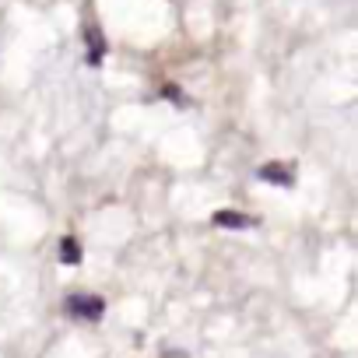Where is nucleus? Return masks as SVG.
I'll list each match as a JSON object with an SVG mask.
<instances>
[{"label":"nucleus","mask_w":358,"mask_h":358,"mask_svg":"<svg viewBox=\"0 0 358 358\" xmlns=\"http://www.w3.org/2000/svg\"><path fill=\"white\" fill-rule=\"evenodd\" d=\"M64 309L71 313V316H78V320H88V323H95V320H102V313H106V302L99 299V295H67V302H64Z\"/></svg>","instance_id":"nucleus-1"},{"label":"nucleus","mask_w":358,"mask_h":358,"mask_svg":"<svg viewBox=\"0 0 358 358\" xmlns=\"http://www.w3.org/2000/svg\"><path fill=\"white\" fill-rule=\"evenodd\" d=\"M260 179H264V183H278V187H292V169L271 162V165L260 169Z\"/></svg>","instance_id":"nucleus-2"},{"label":"nucleus","mask_w":358,"mask_h":358,"mask_svg":"<svg viewBox=\"0 0 358 358\" xmlns=\"http://www.w3.org/2000/svg\"><path fill=\"white\" fill-rule=\"evenodd\" d=\"M211 222H215L218 229H250V225H253L250 215H236V211H218Z\"/></svg>","instance_id":"nucleus-3"},{"label":"nucleus","mask_w":358,"mask_h":358,"mask_svg":"<svg viewBox=\"0 0 358 358\" xmlns=\"http://www.w3.org/2000/svg\"><path fill=\"white\" fill-rule=\"evenodd\" d=\"M60 260H64L67 267L81 264V246H78V239H74V236H67V239L60 243Z\"/></svg>","instance_id":"nucleus-4"}]
</instances>
